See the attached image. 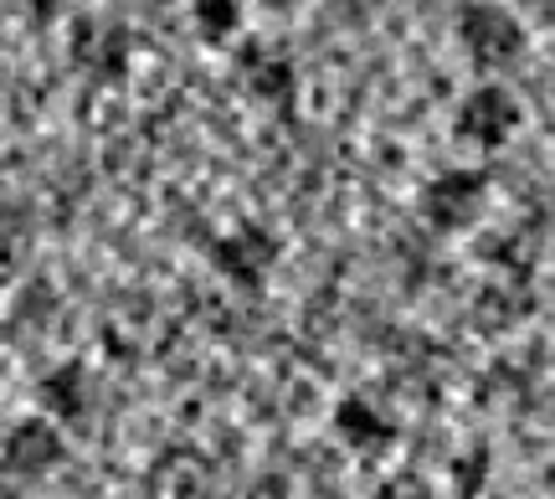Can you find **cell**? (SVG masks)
Wrapping results in <instances>:
<instances>
[{"mask_svg": "<svg viewBox=\"0 0 555 499\" xmlns=\"http://www.w3.org/2000/svg\"><path fill=\"white\" fill-rule=\"evenodd\" d=\"M457 37H463V47H468V57H474V62L499 67V62L519 57V41H525V31H519V21L509 16L504 5L478 0V5H468V11L457 16Z\"/></svg>", "mask_w": 555, "mask_h": 499, "instance_id": "6da1fadb", "label": "cell"}, {"mask_svg": "<svg viewBox=\"0 0 555 499\" xmlns=\"http://www.w3.org/2000/svg\"><path fill=\"white\" fill-rule=\"evenodd\" d=\"M515 124H519V103L494 82L474 88L468 99L457 103V135L474 144H504L515 135Z\"/></svg>", "mask_w": 555, "mask_h": 499, "instance_id": "7a4b0ae2", "label": "cell"}, {"mask_svg": "<svg viewBox=\"0 0 555 499\" xmlns=\"http://www.w3.org/2000/svg\"><path fill=\"white\" fill-rule=\"evenodd\" d=\"M0 463H5V474H16V479H37V474H47V469H57L62 463L57 427H52V422H41V418L16 422V427L5 433Z\"/></svg>", "mask_w": 555, "mask_h": 499, "instance_id": "3957f363", "label": "cell"}, {"mask_svg": "<svg viewBox=\"0 0 555 499\" xmlns=\"http://www.w3.org/2000/svg\"><path fill=\"white\" fill-rule=\"evenodd\" d=\"M478 191H483V180L468 176V170H453V176H437L427 185V217L437 227H463V221L478 212Z\"/></svg>", "mask_w": 555, "mask_h": 499, "instance_id": "277c9868", "label": "cell"}, {"mask_svg": "<svg viewBox=\"0 0 555 499\" xmlns=\"http://www.w3.org/2000/svg\"><path fill=\"white\" fill-rule=\"evenodd\" d=\"M335 427L350 443H360V448H365V443L391 438V422L376 418V407H365V401H345V407H339V418H335Z\"/></svg>", "mask_w": 555, "mask_h": 499, "instance_id": "5b68a950", "label": "cell"}, {"mask_svg": "<svg viewBox=\"0 0 555 499\" xmlns=\"http://www.w3.org/2000/svg\"><path fill=\"white\" fill-rule=\"evenodd\" d=\"M196 16H201V26L211 21V31H227V26L237 21V5H232V0H201Z\"/></svg>", "mask_w": 555, "mask_h": 499, "instance_id": "8992f818", "label": "cell"}]
</instances>
